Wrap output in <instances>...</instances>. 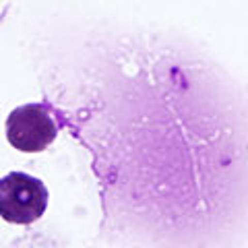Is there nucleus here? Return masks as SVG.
Listing matches in <instances>:
<instances>
[{"label":"nucleus","mask_w":248,"mask_h":248,"mask_svg":"<svg viewBox=\"0 0 248 248\" xmlns=\"http://www.w3.org/2000/svg\"><path fill=\"white\" fill-rule=\"evenodd\" d=\"M58 137V122L48 104L19 106L6 118V139L23 153H40Z\"/></svg>","instance_id":"nucleus-2"},{"label":"nucleus","mask_w":248,"mask_h":248,"mask_svg":"<svg viewBox=\"0 0 248 248\" xmlns=\"http://www.w3.org/2000/svg\"><path fill=\"white\" fill-rule=\"evenodd\" d=\"M48 188L40 178L11 172L0 178V217L9 223L29 226L46 213Z\"/></svg>","instance_id":"nucleus-1"}]
</instances>
